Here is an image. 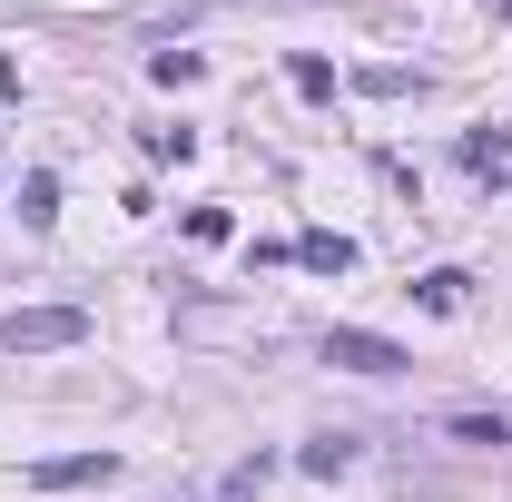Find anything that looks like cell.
<instances>
[{
  "label": "cell",
  "instance_id": "6da1fadb",
  "mask_svg": "<svg viewBox=\"0 0 512 502\" xmlns=\"http://www.w3.org/2000/svg\"><path fill=\"white\" fill-rule=\"evenodd\" d=\"M89 335V306H10L0 315V355H60Z\"/></svg>",
  "mask_w": 512,
  "mask_h": 502
},
{
  "label": "cell",
  "instance_id": "7a4b0ae2",
  "mask_svg": "<svg viewBox=\"0 0 512 502\" xmlns=\"http://www.w3.org/2000/svg\"><path fill=\"white\" fill-rule=\"evenodd\" d=\"M325 365H345V375H404L414 355L394 335H375V325H325Z\"/></svg>",
  "mask_w": 512,
  "mask_h": 502
},
{
  "label": "cell",
  "instance_id": "3957f363",
  "mask_svg": "<svg viewBox=\"0 0 512 502\" xmlns=\"http://www.w3.org/2000/svg\"><path fill=\"white\" fill-rule=\"evenodd\" d=\"M20 483H30V493H89V483H119V453H50V463H30Z\"/></svg>",
  "mask_w": 512,
  "mask_h": 502
},
{
  "label": "cell",
  "instance_id": "277c9868",
  "mask_svg": "<svg viewBox=\"0 0 512 502\" xmlns=\"http://www.w3.org/2000/svg\"><path fill=\"white\" fill-rule=\"evenodd\" d=\"M20 227H30V237H50V227H60V178H50V168H30V178H20Z\"/></svg>",
  "mask_w": 512,
  "mask_h": 502
},
{
  "label": "cell",
  "instance_id": "5b68a950",
  "mask_svg": "<svg viewBox=\"0 0 512 502\" xmlns=\"http://www.w3.org/2000/svg\"><path fill=\"white\" fill-rule=\"evenodd\" d=\"M463 296H473V276H463V266H424V276H414V306H424V315H453Z\"/></svg>",
  "mask_w": 512,
  "mask_h": 502
},
{
  "label": "cell",
  "instance_id": "8992f818",
  "mask_svg": "<svg viewBox=\"0 0 512 502\" xmlns=\"http://www.w3.org/2000/svg\"><path fill=\"white\" fill-rule=\"evenodd\" d=\"M355 453H365L355 434H316L306 453H296V473H316V483H335V473H355Z\"/></svg>",
  "mask_w": 512,
  "mask_h": 502
},
{
  "label": "cell",
  "instance_id": "52a82bcc",
  "mask_svg": "<svg viewBox=\"0 0 512 502\" xmlns=\"http://www.w3.org/2000/svg\"><path fill=\"white\" fill-rule=\"evenodd\" d=\"M296 266H316V276H345V266H355V237H335V227H306V237H296Z\"/></svg>",
  "mask_w": 512,
  "mask_h": 502
},
{
  "label": "cell",
  "instance_id": "ba28073f",
  "mask_svg": "<svg viewBox=\"0 0 512 502\" xmlns=\"http://www.w3.org/2000/svg\"><path fill=\"white\" fill-rule=\"evenodd\" d=\"M463 168H512V128H473L463 138Z\"/></svg>",
  "mask_w": 512,
  "mask_h": 502
},
{
  "label": "cell",
  "instance_id": "9c48e42d",
  "mask_svg": "<svg viewBox=\"0 0 512 502\" xmlns=\"http://www.w3.org/2000/svg\"><path fill=\"white\" fill-rule=\"evenodd\" d=\"M148 79H168V89H188V79H207V60H197V50H148Z\"/></svg>",
  "mask_w": 512,
  "mask_h": 502
},
{
  "label": "cell",
  "instance_id": "30bf717a",
  "mask_svg": "<svg viewBox=\"0 0 512 502\" xmlns=\"http://www.w3.org/2000/svg\"><path fill=\"white\" fill-rule=\"evenodd\" d=\"M188 237H197V247H227V237H237V217H227V207H188Z\"/></svg>",
  "mask_w": 512,
  "mask_h": 502
},
{
  "label": "cell",
  "instance_id": "8fae6325",
  "mask_svg": "<svg viewBox=\"0 0 512 502\" xmlns=\"http://www.w3.org/2000/svg\"><path fill=\"white\" fill-rule=\"evenodd\" d=\"M296 89H306V99H335V60H316V50H296Z\"/></svg>",
  "mask_w": 512,
  "mask_h": 502
},
{
  "label": "cell",
  "instance_id": "7c38bea8",
  "mask_svg": "<svg viewBox=\"0 0 512 502\" xmlns=\"http://www.w3.org/2000/svg\"><path fill=\"white\" fill-rule=\"evenodd\" d=\"M355 89H375V99H404V89H424V69H365Z\"/></svg>",
  "mask_w": 512,
  "mask_h": 502
},
{
  "label": "cell",
  "instance_id": "4fadbf2b",
  "mask_svg": "<svg viewBox=\"0 0 512 502\" xmlns=\"http://www.w3.org/2000/svg\"><path fill=\"white\" fill-rule=\"evenodd\" d=\"M453 434H463V443H512V424H503V414H453Z\"/></svg>",
  "mask_w": 512,
  "mask_h": 502
},
{
  "label": "cell",
  "instance_id": "5bb4252c",
  "mask_svg": "<svg viewBox=\"0 0 512 502\" xmlns=\"http://www.w3.org/2000/svg\"><path fill=\"white\" fill-rule=\"evenodd\" d=\"M148 158H197V128H148Z\"/></svg>",
  "mask_w": 512,
  "mask_h": 502
},
{
  "label": "cell",
  "instance_id": "9a60e30c",
  "mask_svg": "<svg viewBox=\"0 0 512 502\" xmlns=\"http://www.w3.org/2000/svg\"><path fill=\"white\" fill-rule=\"evenodd\" d=\"M493 10H503V20H512V0H493Z\"/></svg>",
  "mask_w": 512,
  "mask_h": 502
}]
</instances>
